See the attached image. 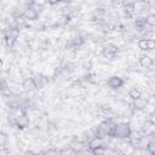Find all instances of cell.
Here are the masks:
<instances>
[{"instance_id":"1","label":"cell","mask_w":155,"mask_h":155,"mask_svg":"<svg viewBox=\"0 0 155 155\" xmlns=\"http://www.w3.org/2000/svg\"><path fill=\"white\" fill-rule=\"evenodd\" d=\"M130 132H131V128H130L128 122L121 121V122H116V125L114 127L113 136L116 138H120V139H125L130 136Z\"/></svg>"},{"instance_id":"2","label":"cell","mask_w":155,"mask_h":155,"mask_svg":"<svg viewBox=\"0 0 155 155\" xmlns=\"http://www.w3.org/2000/svg\"><path fill=\"white\" fill-rule=\"evenodd\" d=\"M107 85L110 90H120L125 85V80L122 79L121 75H110L109 79L107 80Z\"/></svg>"},{"instance_id":"3","label":"cell","mask_w":155,"mask_h":155,"mask_svg":"<svg viewBox=\"0 0 155 155\" xmlns=\"http://www.w3.org/2000/svg\"><path fill=\"white\" fill-rule=\"evenodd\" d=\"M138 64H139V67L142 68V69H149V68H151L153 65H154V61L150 58V57H148L145 53H144V51L142 52V54L139 56V58H138Z\"/></svg>"},{"instance_id":"4","label":"cell","mask_w":155,"mask_h":155,"mask_svg":"<svg viewBox=\"0 0 155 155\" xmlns=\"http://www.w3.org/2000/svg\"><path fill=\"white\" fill-rule=\"evenodd\" d=\"M147 105H148V98H145V97H143V96H140V97H138V98H134V99H132V102H131V108H132V109L144 110Z\"/></svg>"},{"instance_id":"5","label":"cell","mask_w":155,"mask_h":155,"mask_svg":"<svg viewBox=\"0 0 155 155\" xmlns=\"http://www.w3.org/2000/svg\"><path fill=\"white\" fill-rule=\"evenodd\" d=\"M137 46H138V50L147 51L150 48H155V41L150 39H139L137 41Z\"/></svg>"},{"instance_id":"6","label":"cell","mask_w":155,"mask_h":155,"mask_svg":"<svg viewBox=\"0 0 155 155\" xmlns=\"http://www.w3.org/2000/svg\"><path fill=\"white\" fill-rule=\"evenodd\" d=\"M30 124V120L28 119V116L25 114H22L19 116H17L15 119V127L19 128V130H23V128H27Z\"/></svg>"},{"instance_id":"7","label":"cell","mask_w":155,"mask_h":155,"mask_svg":"<svg viewBox=\"0 0 155 155\" xmlns=\"http://www.w3.org/2000/svg\"><path fill=\"white\" fill-rule=\"evenodd\" d=\"M22 88L24 92H30V91H35V85H34V81L31 78H24L22 80Z\"/></svg>"},{"instance_id":"8","label":"cell","mask_w":155,"mask_h":155,"mask_svg":"<svg viewBox=\"0 0 155 155\" xmlns=\"http://www.w3.org/2000/svg\"><path fill=\"white\" fill-rule=\"evenodd\" d=\"M23 17H24L27 21H35V19L39 18V13H38L33 7L28 6L27 10H25L24 13H23Z\"/></svg>"},{"instance_id":"9","label":"cell","mask_w":155,"mask_h":155,"mask_svg":"<svg viewBox=\"0 0 155 155\" xmlns=\"http://www.w3.org/2000/svg\"><path fill=\"white\" fill-rule=\"evenodd\" d=\"M142 90L139 88V87H137V86H134V87H132V88H130V91H128V96L132 98V99H134V98H138V97H140L142 96Z\"/></svg>"},{"instance_id":"10","label":"cell","mask_w":155,"mask_h":155,"mask_svg":"<svg viewBox=\"0 0 155 155\" xmlns=\"http://www.w3.org/2000/svg\"><path fill=\"white\" fill-rule=\"evenodd\" d=\"M145 23L149 25H155V15H148L145 17Z\"/></svg>"},{"instance_id":"11","label":"cell","mask_w":155,"mask_h":155,"mask_svg":"<svg viewBox=\"0 0 155 155\" xmlns=\"http://www.w3.org/2000/svg\"><path fill=\"white\" fill-rule=\"evenodd\" d=\"M67 1H68V2H69V1H71V0H67Z\"/></svg>"}]
</instances>
